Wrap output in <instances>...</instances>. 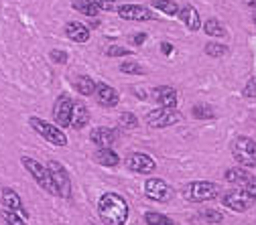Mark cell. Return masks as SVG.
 I'll return each mask as SVG.
<instances>
[{"label":"cell","mask_w":256,"mask_h":225,"mask_svg":"<svg viewBox=\"0 0 256 225\" xmlns=\"http://www.w3.org/2000/svg\"><path fill=\"white\" fill-rule=\"evenodd\" d=\"M98 215L104 225H124L130 215L128 203L118 193H104L98 199Z\"/></svg>","instance_id":"1"},{"label":"cell","mask_w":256,"mask_h":225,"mask_svg":"<svg viewBox=\"0 0 256 225\" xmlns=\"http://www.w3.org/2000/svg\"><path fill=\"white\" fill-rule=\"evenodd\" d=\"M20 163H22L24 171L35 179V183H37L43 191H47L49 195H57V197H59V189H57V185H55V181H53V177H51L47 165L39 163V160L30 158V156H22V158H20Z\"/></svg>","instance_id":"2"},{"label":"cell","mask_w":256,"mask_h":225,"mask_svg":"<svg viewBox=\"0 0 256 225\" xmlns=\"http://www.w3.org/2000/svg\"><path fill=\"white\" fill-rule=\"evenodd\" d=\"M220 195V187L210 181H194L183 187V197L191 203H204Z\"/></svg>","instance_id":"3"},{"label":"cell","mask_w":256,"mask_h":225,"mask_svg":"<svg viewBox=\"0 0 256 225\" xmlns=\"http://www.w3.org/2000/svg\"><path fill=\"white\" fill-rule=\"evenodd\" d=\"M28 124H30V128H33V130H35L41 138H45L47 142H51V144H55V146H68V136H66V132H63V128H59L57 124L45 122V120H41V118H37V116L28 118Z\"/></svg>","instance_id":"4"},{"label":"cell","mask_w":256,"mask_h":225,"mask_svg":"<svg viewBox=\"0 0 256 225\" xmlns=\"http://www.w3.org/2000/svg\"><path fill=\"white\" fill-rule=\"evenodd\" d=\"M232 156L236 163L244 169H254L256 167V140L248 136H238L232 142Z\"/></svg>","instance_id":"5"},{"label":"cell","mask_w":256,"mask_h":225,"mask_svg":"<svg viewBox=\"0 0 256 225\" xmlns=\"http://www.w3.org/2000/svg\"><path fill=\"white\" fill-rule=\"evenodd\" d=\"M181 122V114L175 110V108H156V110H150L146 114V124L150 128H169V126H175Z\"/></svg>","instance_id":"6"},{"label":"cell","mask_w":256,"mask_h":225,"mask_svg":"<svg viewBox=\"0 0 256 225\" xmlns=\"http://www.w3.org/2000/svg\"><path fill=\"white\" fill-rule=\"evenodd\" d=\"M220 201H222V205L224 207H228V209H232V211H246V209H250L252 207V203H254V199L246 193V189H234V191H226L224 195L220 197Z\"/></svg>","instance_id":"7"},{"label":"cell","mask_w":256,"mask_h":225,"mask_svg":"<svg viewBox=\"0 0 256 225\" xmlns=\"http://www.w3.org/2000/svg\"><path fill=\"white\" fill-rule=\"evenodd\" d=\"M144 197L156 203H167L173 197V189L163 179H146L144 181Z\"/></svg>","instance_id":"8"},{"label":"cell","mask_w":256,"mask_h":225,"mask_svg":"<svg viewBox=\"0 0 256 225\" xmlns=\"http://www.w3.org/2000/svg\"><path fill=\"white\" fill-rule=\"evenodd\" d=\"M47 169H49V173H51V177L59 189V197H66V199L72 197V179H70L68 169L61 163H57V160H49Z\"/></svg>","instance_id":"9"},{"label":"cell","mask_w":256,"mask_h":225,"mask_svg":"<svg viewBox=\"0 0 256 225\" xmlns=\"http://www.w3.org/2000/svg\"><path fill=\"white\" fill-rule=\"evenodd\" d=\"M72 114H74V102L68 93H61L53 104V120L59 128L72 126Z\"/></svg>","instance_id":"10"},{"label":"cell","mask_w":256,"mask_h":225,"mask_svg":"<svg viewBox=\"0 0 256 225\" xmlns=\"http://www.w3.org/2000/svg\"><path fill=\"white\" fill-rule=\"evenodd\" d=\"M124 165H126V169H130L132 173H138V175H150L156 169L154 158L148 156L146 152H132V154H128L126 160H124Z\"/></svg>","instance_id":"11"},{"label":"cell","mask_w":256,"mask_h":225,"mask_svg":"<svg viewBox=\"0 0 256 225\" xmlns=\"http://www.w3.org/2000/svg\"><path fill=\"white\" fill-rule=\"evenodd\" d=\"M118 16L124 18V20H136V22L156 18L146 6H140V4H122V6H118Z\"/></svg>","instance_id":"12"},{"label":"cell","mask_w":256,"mask_h":225,"mask_svg":"<svg viewBox=\"0 0 256 225\" xmlns=\"http://www.w3.org/2000/svg\"><path fill=\"white\" fill-rule=\"evenodd\" d=\"M96 100H98V104L104 106V108H114V106H118V102H120V95H118V91H116L114 87H110L108 83L98 81V85H96Z\"/></svg>","instance_id":"13"},{"label":"cell","mask_w":256,"mask_h":225,"mask_svg":"<svg viewBox=\"0 0 256 225\" xmlns=\"http://www.w3.org/2000/svg\"><path fill=\"white\" fill-rule=\"evenodd\" d=\"M152 100L158 104V108H177V91L171 85H161L152 89Z\"/></svg>","instance_id":"14"},{"label":"cell","mask_w":256,"mask_h":225,"mask_svg":"<svg viewBox=\"0 0 256 225\" xmlns=\"http://www.w3.org/2000/svg\"><path fill=\"white\" fill-rule=\"evenodd\" d=\"M116 130L112 128H106V126H100V128H94L90 132V140L98 146V148H110L114 142H116Z\"/></svg>","instance_id":"15"},{"label":"cell","mask_w":256,"mask_h":225,"mask_svg":"<svg viewBox=\"0 0 256 225\" xmlns=\"http://www.w3.org/2000/svg\"><path fill=\"white\" fill-rule=\"evenodd\" d=\"M2 205L6 207V209H12V211H18L24 219H28V211L24 209V205H22V201H20V197H18V193L14 191V189H10V187H2Z\"/></svg>","instance_id":"16"},{"label":"cell","mask_w":256,"mask_h":225,"mask_svg":"<svg viewBox=\"0 0 256 225\" xmlns=\"http://www.w3.org/2000/svg\"><path fill=\"white\" fill-rule=\"evenodd\" d=\"M66 35L70 41L74 43H88L90 41V28L84 24V22H78V20H72L66 24Z\"/></svg>","instance_id":"17"},{"label":"cell","mask_w":256,"mask_h":225,"mask_svg":"<svg viewBox=\"0 0 256 225\" xmlns=\"http://www.w3.org/2000/svg\"><path fill=\"white\" fill-rule=\"evenodd\" d=\"M179 18L183 20V24L191 30V33H196V30H200V28H202L200 12H198V8H194L191 4H187V6H183V8L179 10Z\"/></svg>","instance_id":"18"},{"label":"cell","mask_w":256,"mask_h":225,"mask_svg":"<svg viewBox=\"0 0 256 225\" xmlns=\"http://www.w3.org/2000/svg\"><path fill=\"white\" fill-rule=\"evenodd\" d=\"M224 179H226L228 183H232V185H236V187H240V189H244V187L250 183L252 175H250L246 169L236 167V169H228L226 175H224Z\"/></svg>","instance_id":"19"},{"label":"cell","mask_w":256,"mask_h":225,"mask_svg":"<svg viewBox=\"0 0 256 225\" xmlns=\"http://www.w3.org/2000/svg\"><path fill=\"white\" fill-rule=\"evenodd\" d=\"M90 122V110L86 108V104L82 102H76L74 104V114H72V126L76 130H82L84 126H88Z\"/></svg>","instance_id":"20"},{"label":"cell","mask_w":256,"mask_h":225,"mask_svg":"<svg viewBox=\"0 0 256 225\" xmlns=\"http://www.w3.org/2000/svg\"><path fill=\"white\" fill-rule=\"evenodd\" d=\"M94 158H96V163L102 165V167H116L120 163V156L112 150V148H98L94 152Z\"/></svg>","instance_id":"21"},{"label":"cell","mask_w":256,"mask_h":225,"mask_svg":"<svg viewBox=\"0 0 256 225\" xmlns=\"http://www.w3.org/2000/svg\"><path fill=\"white\" fill-rule=\"evenodd\" d=\"M96 85H98V81H94L90 75H80V77H76V81H74V87H76L82 95H92V93H96Z\"/></svg>","instance_id":"22"},{"label":"cell","mask_w":256,"mask_h":225,"mask_svg":"<svg viewBox=\"0 0 256 225\" xmlns=\"http://www.w3.org/2000/svg\"><path fill=\"white\" fill-rule=\"evenodd\" d=\"M72 6H74L78 12L86 14V16H98V12H100V8L94 4V0H74Z\"/></svg>","instance_id":"23"},{"label":"cell","mask_w":256,"mask_h":225,"mask_svg":"<svg viewBox=\"0 0 256 225\" xmlns=\"http://www.w3.org/2000/svg\"><path fill=\"white\" fill-rule=\"evenodd\" d=\"M202 26L206 30V35H210V37H224L226 35V26H224L218 18H208Z\"/></svg>","instance_id":"24"},{"label":"cell","mask_w":256,"mask_h":225,"mask_svg":"<svg viewBox=\"0 0 256 225\" xmlns=\"http://www.w3.org/2000/svg\"><path fill=\"white\" fill-rule=\"evenodd\" d=\"M152 6L169 16H179V10H181L175 0H152Z\"/></svg>","instance_id":"25"},{"label":"cell","mask_w":256,"mask_h":225,"mask_svg":"<svg viewBox=\"0 0 256 225\" xmlns=\"http://www.w3.org/2000/svg\"><path fill=\"white\" fill-rule=\"evenodd\" d=\"M0 217L4 219L6 225H26V219H24L18 211L6 209V207H2V211H0Z\"/></svg>","instance_id":"26"},{"label":"cell","mask_w":256,"mask_h":225,"mask_svg":"<svg viewBox=\"0 0 256 225\" xmlns=\"http://www.w3.org/2000/svg\"><path fill=\"white\" fill-rule=\"evenodd\" d=\"M144 223L146 225H175L173 219H169L163 213H156V211H148L144 213Z\"/></svg>","instance_id":"27"},{"label":"cell","mask_w":256,"mask_h":225,"mask_svg":"<svg viewBox=\"0 0 256 225\" xmlns=\"http://www.w3.org/2000/svg\"><path fill=\"white\" fill-rule=\"evenodd\" d=\"M118 122H120L122 128H126V130H134V128L138 126V118L132 112H122L120 118H118Z\"/></svg>","instance_id":"28"},{"label":"cell","mask_w":256,"mask_h":225,"mask_svg":"<svg viewBox=\"0 0 256 225\" xmlns=\"http://www.w3.org/2000/svg\"><path fill=\"white\" fill-rule=\"evenodd\" d=\"M191 116L198 118V120H210V118H214V110H212L210 106L198 104V106L191 108Z\"/></svg>","instance_id":"29"},{"label":"cell","mask_w":256,"mask_h":225,"mask_svg":"<svg viewBox=\"0 0 256 225\" xmlns=\"http://www.w3.org/2000/svg\"><path fill=\"white\" fill-rule=\"evenodd\" d=\"M206 53L210 57H224L228 53V47L226 45H220V43H208L206 45Z\"/></svg>","instance_id":"30"},{"label":"cell","mask_w":256,"mask_h":225,"mask_svg":"<svg viewBox=\"0 0 256 225\" xmlns=\"http://www.w3.org/2000/svg\"><path fill=\"white\" fill-rule=\"evenodd\" d=\"M200 217L204 221H208V223H222L224 221V215L220 211H216V209H206V211L200 213Z\"/></svg>","instance_id":"31"},{"label":"cell","mask_w":256,"mask_h":225,"mask_svg":"<svg viewBox=\"0 0 256 225\" xmlns=\"http://www.w3.org/2000/svg\"><path fill=\"white\" fill-rule=\"evenodd\" d=\"M120 71L122 73H128V75H142V67L138 65V63H120Z\"/></svg>","instance_id":"32"},{"label":"cell","mask_w":256,"mask_h":225,"mask_svg":"<svg viewBox=\"0 0 256 225\" xmlns=\"http://www.w3.org/2000/svg\"><path fill=\"white\" fill-rule=\"evenodd\" d=\"M132 49H126V47H120V45H112L106 49V55L108 57H124V55H130Z\"/></svg>","instance_id":"33"},{"label":"cell","mask_w":256,"mask_h":225,"mask_svg":"<svg viewBox=\"0 0 256 225\" xmlns=\"http://www.w3.org/2000/svg\"><path fill=\"white\" fill-rule=\"evenodd\" d=\"M94 4L98 6L100 10H106V12L118 10V6H116V0H94Z\"/></svg>","instance_id":"34"},{"label":"cell","mask_w":256,"mask_h":225,"mask_svg":"<svg viewBox=\"0 0 256 225\" xmlns=\"http://www.w3.org/2000/svg\"><path fill=\"white\" fill-rule=\"evenodd\" d=\"M242 93H244V98H256V77L248 79V83L244 85Z\"/></svg>","instance_id":"35"},{"label":"cell","mask_w":256,"mask_h":225,"mask_svg":"<svg viewBox=\"0 0 256 225\" xmlns=\"http://www.w3.org/2000/svg\"><path fill=\"white\" fill-rule=\"evenodd\" d=\"M51 61L59 63V65H63V63H68V53H66V51H59V49H53V51H51Z\"/></svg>","instance_id":"36"},{"label":"cell","mask_w":256,"mask_h":225,"mask_svg":"<svg viewBox=\"0 0 256 225\" xmlns=\"http://www.w3.org/2000/svg\"><path fill=\"white\" fill-rule=\"evenodd\" d=\"M244 189H246V193H248V195H250V197L256 201V177H252V179H250V183H248Z\"/></svg>","instance_id":"37"},{"label":"cell","mask_w":256,"mask_h":225,"mask_svg":"<svg viewBox=\"0 0 256 225\" xmlns=\"http://www.w3.org/2000/svg\"><path fill=\"white\" fill-rule=\"evenodd\" d=\"M144 41H146V35H144V33H138V35L132 37V43H134V45H142Z\"/></svg>","instance_id":"38"},{"label":"cell","mask_w":256,"mask_h":225,"mask_svg":"<svg viewBox=\"0 0 256 225\" xmlns=\"http://www.w3.org/2000/svg\"><path fill=\"white\" fill-rule=\"evenodd\" d=\"M161 51H163L165 55H171V53H173V45L167 43V41H163V43H161Z\"/></svg>","instance_id":"39"},{"label":"cell","mask_w":256,"mask_h":225,"mask_svg":"<svg viewBox=\"0 0 256 225\" xmlns=\"http://www.w3.org/2000/svg\"><path fill=\"white\" fill-rule=\"evenodd\" d=\"M132 91L138 95V100H146V91H144V89H138V87H134Z\"/></svg>","instance_id":"40"},{"label":"cell","mask_w":256,"mask_h":225,"mask_svg":"<svg viewBox=\"0 0 256 225\" xmlns=\"http://www.w3.org/2000/svg\"><path fill=\"white\" fill-rule=\"evenodd\" d=\"M242 2H244V6H248V8L256 10V0H242Z\"/></svg>","instance_id":"41"},{"label":"cell","mask_w":256,"mask_h":225,"mask_svg":"<svg viewBox=\"0 0 256 225\" xmlns=\"http://www.w3.org/2000/svg\"><path fill=\"white\" fill-rule=\"evenodd\" d=\"M254 24H256V14H254Z\"/></svg>","instance_id":"42"}]
</instances>
